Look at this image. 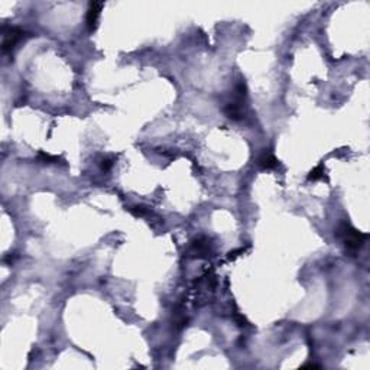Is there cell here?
<instances>
[{
  "label": "cell",
  "mask_w": 370,
  "mask_h": 370,
  "mask_svg": "<svg viewBox=\"0 0 370 370\" xmlns=\"http://www.w3.org/2000/svg\"><path fill=\"white\" fill-rule=\"evenodd\" d=\"M324 178V166L323 165H318L317 168H314L310 175H308V179L310 181H318V179Z\"/></svg>",
  "instance_id": "obj_7"
},
{
  "label": "cell",
  "mask_w": 370,
  "mask_h": 370,
  "mask_svg": "<svg viewBox=\"0 0 370 370\" xmlns=\"http://www.w3.org/2000/svg\"><path fill=\"white\" fill-rule=\"evenodd\" d=\"M111 166H113V159H111V158H104V159L101 161V169H103L104 172L110 171Z\"/></svg>",
  "instance_id": "obj_10"
},
{
  "label": "cell",
  "mask_w": 370,
  "mask_h": 370,
  "mask_svg": "<svg viewBox=\"0 0 370 370\" xmlns=\"http://www.w3.org/2000/svg\"><path fill=\"white\" fill-rule=\"evenodd\" d=\"M38 159L43 164H55V162H58V156H52V155L45 153V152H39Z\"/></svg>",
  "instance_id": "obj_8"
},
{
  "label": "cell",
  "mask_w": 370,
  "mask_h": 370,
  "mask_svg": "<svg viewBox=\"0 0 370 370\" xmlns=\"http://www.w3.org/2000/svg\"><path fill=\"white\" fill-rule=\"evenodd\" d=\"M188 253L191 258H206L211 253V243L207 237H200L194 240L188 249Z\"/></svg>",
  "instance_id": "obj_3"
},
{
  "label": "cell",
  "mask_w": 370,
  "mask_h": 370,
  "mask_svg": "<svg viewBox=\"0 0 370 370\" xmlns=\"http://www.w3.org/2000/svg\"><path fill=\"white\" fill-rule=\"evenodd\" d=\"M243 103L245 101H239V100H233L230 103H227L224 106V113L229 119L232 120H242L245 117V111H243Z\"/></svg>",
  "instance_id": "obj_4"
},
{
  "label": "cell",
  "mask_w": 370,
  "mask_h": 370,
  "mask_svg": "<svg viewBox=\"0 0 370 370\" xmlns=\"http://www.w3.org/2000/svg\"><path fill=\"white\" fill-rule=\"evenodd\" d=\"M337 236L343 240V243L350 250H357L363 246L365 240L368 239V236L362 232L356 230L355 227H352L349 223H342L337 229Z\"/></svg>",
  "instance_id": "obj_1"
},
{
  "label": "cell",
  "mask_w": 370,
  "mask_h": 370,
  "mask_svg": "<svg viewBox=\"0 0 370 370\" xmlns=\"http://www.w3.org/2000/svg\"><path fill=\"white\" fill-rule=\"evenodd\" d=\"M3 35H4V38H3V45H1V48H3V52H4V54L10 52L19 42H22L26 36H29L27 32H25L23 29L16 26L4 29V33H3Z\"/></svg>",
  "instance_id": "obj_2"
},
{
  "label": "cell",
  "mask_w": 370,
  "mask_h": 370,
  "mask_svg": "<svg viewBox=\"0 0 370 370\" xmlns=\"http://www.w3.org/2000/svg\"><path fill=\"white\" fill-rule=\"evenodd\" d=\"M132 213L135 214V216H145V214H148L149 213V210L146 208V207H143V206H136V207H133L132 208Z\"/></svg>",
  "instance_id": "obj_9"
},
{
  "label": "cell",
  "mask_w": 370,
  "mask_h": 370,
  "mask_svg": "<svg viewBox=\"0 0 370 370\" xmlns=\"http://www.w3.org/2000/svg\"><path fill=\"white\" fill-rule=\"evenodd\" d=\"M103 3H90V7L87 10V17H85V23L88 30H94L97 27V22H98V17H100V12L103 9Z\"/></svg>",
  "instance_id": "obj_5"
},
{
  "label": "cell",
  "mask_w": 370,
  "mask_h": 370,
  "mask_svg": "<svg viewBox=\"0 0 370 370\" xmlns=\"http://www.w3.org/2000/svg\"><path fill=\"white\" fill-rule=\"evenodd\" d=\"M279 165V161L274 156V153L271 152H263L261 156L258 158V166L266 171V169H274Z\"/></svg>",
  "instance_id": "obj_6"
}]
</instances>
